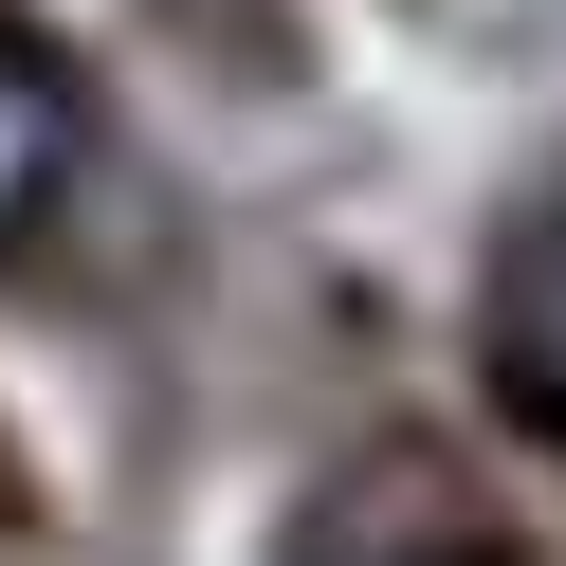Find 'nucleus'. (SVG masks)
Returning a JSON list of instances; mask_svg holds the SVG:
<instances>
[{
  "label": "nucleus",
  "instance_id": "obj_1",
  "mask_svg": "<svg viewBox=\"0 0 566 566\" xmlns=\"http://www.w3.org/2000/svg\"><path fill=\"white\" fill-rule=\"evenodd\" d=\"M475 366L512 402V439L566 457V184L493 220V274H475Z\"/></svg>",
  "mask_w": 566,
  "mask_h": 566
},
{
  "label": "nucleus",
  "instance_id": "obj_2",
  "mask_svg": "<svg viewBox=\"0 0 566 566\" xmlns=\"http://www.w3.org/2000/svg\"><path fill=\"white\" fill-rule=\"evenodd\" d=\"M55 184H74V74L38 38H0V256L55 220Z\"/></svg>",
  "mask_w": 566,
  "mask_h": 566
},
{
  "label": "nucleus",
  "instance_id": "obj_3",
  "mask_svg": "<svg viewBox=\"0 0 566 566\" xmlns=\"http://www.w3.org/2000/svg\"><path fill=\"white\" fill-rule=\"evenodd\" d=\"M347 566H512L493 530H420V548H347Z\"/></svg>",
  "mask_w": 566,
  "mask_h": 566
},
{
  "label": "nucleus",
  "instance_id": "obj_4",
  "mask_svg": "<svg viewBox=\"0 0 566 566\" xmlns=\"http://www.w3.org/2000/svg\"><path fill=\"white\" fill-rule=\"evenodd\" d=\"M457 19H548V0H457Z\"/></svg>",
  "mask_w": 566,
  "mask_h": 566
}]
</instances>
